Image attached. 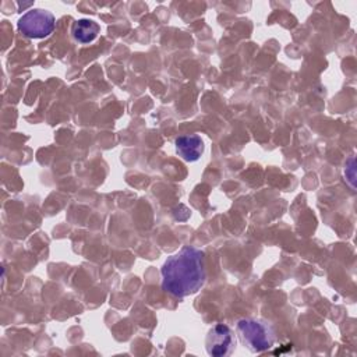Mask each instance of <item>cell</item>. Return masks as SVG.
<instances>
[{
    "label": "cell",
    "mask_w": 357,
    "mask_h": 357,
    "mask_svg": "<svg viewBox=\"0 0 357 357\" xmlns=\"http://www.w3.org/2000/svg\"><path fill=\"white\" fill-rule=\"evenodd\" d=\"M162 289L173 297H187L197 293L205 283L204 252L185 245L178 252L167 257L162 269Z\"/></svg>",
    "instance_id": "1"
},
{
    "label": "cell",
    "mask_w": 357,
    "mask_h": 357,
    "mask_svg": "<svg viewBox=\"0 0 357 357\" xmlns=\"http://www.w3.org/2000/svg\"><path fill=\"white\" fill-rule=\"evenodd\" d=\"M236 331L241 343L252 353L269 350L276 340L273 326L268 321L259 318L238 319Z\"/></svg>",
    "instance_id": "2"
},
{
    "label": "cell",
    "mask_w": 357,
    "mask_h": 357,
    "mask_svg": "<svg viewBox=\"0 0 357 357\" xmlns=\"http://www.w3.org/2000/svg\"><path fill=\"white\" fill-rule=\"evenodd\" d=\"M17 26L24 36L31 39H42L54 31L56 18L47 10L32 8L18 20Z\"/></svg>",
    "instance_id": "3"
},
{
    "label": "cell",
    "mask_w": 357,
    "mask_h": 357,
    "mask_svg": "<svg viewBox=\"0 0 357 357\" xmlns=\"http://www.w3.org/2000/svg\"><path fill=\"white\" fill-rule=\"evenodd\" d=\"M205 347L212 357H226L236 349V336L231 328L226 324L213 325L206 335Z\"/></svg>",
    "instance_id": "4"
},
{
    "label": "cell",
    "mask_w": 357,
    "mask_h": 357,
    "mask_svg": "<svg viewBox=\"0 0 357 357\" xmlns=\"http://www.w3.org/2000/svg\"><path fill=\"white\" fill-rule=\"evenodd\" d=\"M176 152L187 162H195L204 152V141L197 134L180 135L174 141Z\"/></svg>",
    "instance_id": "5"
},
{
    "label": "cell",
    "mask_w": 357,
    "mask_h": 357,
    "mask_svg": "<svg viewBox=\"0 0 357 357\" xmlns=\"http://www.w3.org/2000/svg\"><path fill=\"white\" fill-rule=\"evenodd\" d=\"M99 25L88 18H82V20H77L73 26H71V33L73 38L79 42V43H89L92 42L98 33H99Z\"/></svg>",
    "instance_id": "6"
}]
</instances>
